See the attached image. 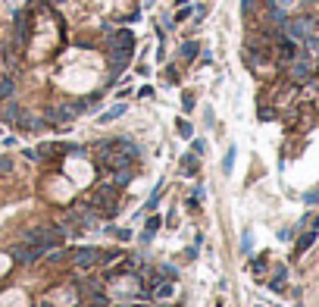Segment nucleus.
<instances>
[{"instance_id":"nucleus-1","label":"nucleus","mask_w":319,"mask_h":307,"mask_svg":"<svg viewBox=\"0 0 319 307\" xmlns=\"http://www.w3.org/2000/svg\"><path fill=\"white\" fill-rule=\"evenodd\" d=\"M88 207H94V210L103 213V216H113V213H116V207H119V191H116V185H113V182L97 185V188L88 194Z\"/></svg>"},{"instance_id":"nucleus-2","label":"nucleus","mask_w":319,"mask_h":307,"mask_svg":"<svg viewBox=\"0 0 319 307\" xmlns=\"http://www.w3.org/2000/svg\"><path fill=\"white\" fill-rule=\"evenodd\" d=\"M22 238L25 242H34L38 248H56V245H63V229H56V226H41V229H25L22 232Z\"/></svg>"},{"instance_id":"nucleus-3","label":"nucleus","mask_w":319,"mask_h":307,"mask_svg":"<svg viewBox=\"0 0 319 307\" xmlns=\"http://www.w3.org/2000/svg\"><path fill=\"white\" fill-rule=\"evenodd\" d=\"M100 260H103V254L97 248H79V251H72V254H69V263L75 269H91V266H97Z\"/></svg>"},{"instance_id":"nucleus-4","label":"nucleus","mask_w":319,"mask_h":307,"mask_svg":"<svg viewBox=\"0 0 319 307\" xmlns=\"http://www.w3.org/2000/svg\"><path fill=\"white\" fill-rule=\"evenodd\" d=\"M10 254H13V260H22V263H31V260H38L44 254V248H28V245H13L10 248Z\"/></svg>"},{"instance_id":"nucleus-5","label":"nucleus","mask_w":319,"mask_h":307,"mask_svg":"<svg viewBox=\"0 0 319 307\" xmlns=\"http://www.w3.org/2000/svg\"><path fill=\"white\" fill-rule=\"evenodd\" d=\"M285 35H288V38L294 41H304L307 38V35H310V22L307 19H291V22H285Z\"/></svg>"},{"instance_id":"nucleus-6","label":"nucleus","mask_w":319,"mask_h":307,"mask_svg":"<svg viewBox=\"0 0 319 307\" xmlns=\"http://www.w3.org/2000/svg\"><path fill=\"white\" fill-rule=\"evenodd\" d=\"M310 72H313V69H310L307 60H294V63H291V79H294V82H307Z\"/></svg>"},{"instance_id":"nucleus-7","label":"nucleus","mask_w":319,"mask_h":307,"mask_svg":"<svg viewBox=\"0 0 319 307\" xmlns=\"http://www.w3.org/2000/svg\"><path fill=\"white\" fill-rule=\"evenodd\" d=\"M197 50H200L197 41H185V44H182V60H185V63H191V60L197 57Z\"/></svg>"},{"instance_id":"nucleus-8","label":"nucleus","mask_w":319,"mask_h":307,"mask_svg":"<svg viewBox=\"0 0 319 307\" xmlns=\"http://www.w3.org/2000/svg\"><path fill=\"white\" fill-rule=\"evenodd\" d=\"M160 229V216H150V223L144 226V232H141V238H144V245L150 242V238H154V232Z\"/></svg>"},{"instance_id":"nucleus-9","label":"nucleus","mask_w":319,"mask_h":307,"mask_svg":"<svg viewBox=\"0 0 319 307\" xmlns=\"http://www.w3.org/2000/svg\"><path fill=\"white\" fill-rule=\"evenodd\" d=\"M122 113H125V104H116V107H113V110H107L97 122H103V125H107V122H113V119H119Z\"/></svg>"},{"instance_id":"nucleus-10","label":"nucleus","mask_w":319,"mask_h":307,"mask_svg":"<svg viewBox=\"0 0 319 307\" xmlns=\"http://www.w3.org/2000/svg\"><path fill=\"white\" fill-rule=\"evenodd\" d=\"M316 226H319V220L313 223V232H307V235H304V238L297 242V254H304V251H307V248L313 245V238H316Z\"/></svg>"},{"instance_id":"nucleus-11","label":"nucleus","mask_w":319,"mask_h":307,"mask_svg":"<svg viewBox=\"0 0 319 307\" xmlns=\"http://www.w3.org/2000/svg\"><path fill=\"white\" fill-rule=\"evenodd\" d=\"M13 91H16L13 79H4V82H0V97H4V100H10V97H13Z\"/></svg>"},{"instance_id":"nucleus-12","label":"nucleus","mask_w":319,"mask_h":307,"mask_svg":"<svg viewBox=\"0 0 319 307\" xmlns=\"http://www.w3.org/2000/svg\"><path fill=\"white\" fill-rule=\"evenodd\" d=\"M175 129H179V135H182V138H191V132H194L188 119H179V122H175Z\"/></svg>"},{"instance_id":"nucleus-13","label":"nucleus","mask_w":319,"mask_h":307,"mask_svg":"<svg viewBox=\"0 0 319 307\" xmlns=\"http://www.w3.org/2000/svg\"><path fill=\"white\" fill-rule=\"evenodd\" d=\"M166 82H169V85H179V82H182V76H179L175 66H166Z\"/></svg>"},{"instance_id":"nucleus-14","label":"nucleus","mask_w":319,"mask_h":307,"mask_svg":"<svg viewBox=\"0 0 319 307\" xmlns=\"http://www.w3.org/2000/svg\"><path fill=\"white\" fill-rule=\"evenodd\" d=\"M232 163H235V148H229V154H225V160H222V169H225V173H232Z\"/></svg>"},{"instance_id":"nucleus-15","label":"nucleus","mask_w":319,"mask_h":307,"mask_svg":"<svg viewBox=\"0 0 319 307\" xmlns=\"http://www.w3.org/2000/svg\"><path fill=\"white\" fill-rule=\"evenodd\" d=\"M182 104H185V110H188V113H191V110H194V94H191V91H185Z\"/></svg>"},{"instance_id":"nucleus-16","label":"nucleus","mask_w":319,"mask_h":307,"mask_svg":"<svg viewBox=\"0 0 319 307\" xmlns=\"http://www.w3.org/2000/svg\"><path fill=\"white\" fill-rule=\"evenodd\" d=\"M188 16H191V10H188V7H182V10L175 13V19H172V22H185V19H188Z\"/></svg>"},{"instance_id":"nucleus-17","label":"nucleus","mask_w":319,"mask_h":307,"mask_svg":"<svg viewBox=\"0 0 319 307\" xmlns=\"http://www.w3.org/2000/svg\"><path fill=\"white\" fill-rule=\"evenodd\" d=\"M191 148H194V154H197V157H200V154H203V148H206V141H203V138H197V141H194V144H191Z\"/></svg>"},{"instance_id":"nucleus-18","label":"nucleus","mask_w":319,"mask_h":307,"mask_svg":"<svg viewBox=\"0 0 319 307\" xmlns=\"http://www.w3.org/2000/svg\"><path fill=\"white\" fill-rule=\"evenodd\" d=\"M138 97H144V100H147V97H154V88H150V85H144L141 91H138Z\"/></svg>"},{"instance_id":"nucleus-19","label":"nucleus","mask_w":319,"mask_h":307,"mask_svg":"<svg viewBox=\"0 0 319 307\" xmlns=\"http://www.w3.org/2000/svg\"><path fill=\"white\" fill-rule=\"evenodd\" d=\"M316 201H319V188H313V191L307 194V204H316Z\"/></svg>"},{"instance_id":"nucleus-20","label":"nucleus","mask_w":319,"mask_h":307,"mask_svg":"<svg viewBox=\"0 0 319 307\" xmlns=\"http://www.w3.org/2000/svg\"><path fill=\"white\" fill-rule=\"evenodd\" d=\"M91 307H107V301H103V298L97 295V298H94V301H91Z\"/></svg>"},{"instance_id":"nucleus-21","label":"nucleus","mask_w":319,"mask_h":307,"mask_svg":"<svg viewBox=\"0 0 319 307\" xmlns=\"http://www.w3.org/2000/svg\"><path fill=\"white\" fill-rule=\"evenodd\" d=\"M175 4H179V7H185V4H188V0H175Z\"/></svg>"},{"instance_id":"nucleus-22","label":"nucleus","mask_w":319,"mask_h":307,"mask_svg":"<svg viewBox=\"0 0 319 307\" xmlns=\"http://www.w3.org/2000/svg\"><path fill=\"white\" fill-rule=\"evenodd\" d=\"M41 307H50V304H41Z\"/></svg>"},{"instance_id":"nucleus-23","label":"nucleus","mask_w":319,"mask_h":307,"mask_svg":"<svg viewBox=\"0 0 319 307\" xmlns=\"http://www.w3.org/2000/svg\"><path fill=\"white\" fill-rule=\"evenodd\" d=\"M135 307H144V304H135Z\"/></svg>"}]
</instances>
